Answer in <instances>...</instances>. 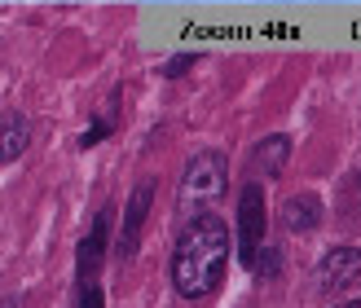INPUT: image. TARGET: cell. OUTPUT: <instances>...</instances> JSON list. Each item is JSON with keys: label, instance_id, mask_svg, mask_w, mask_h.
<instances>
[{"label": "cell", "instance_id": "6da1fadb", "mask_svg": "<svg viewBox=\"0 0 361 308\" xmlns=\"http://www.w3.org/2000/svg\"><path fill=\"white\" fill-rule=\"evenodd\" d=\"M229 264V225L221 216H194L172 251V286L185 300L212 295Z\"/></svg>", "mask_w": 361, "mask_h": 308}, {"label": "cell", "instance_id": "7a4b0ae2", "mask_svg": "<svg viewBox=\"0 0 361 308\" xmlns=\"http://www.w3.org/2000/svg\"><path fill=\"white\" fill-rule=\"evenodd\" d=\"M225 180H229V159L221 150H203L185 163V176H180V194H176V211L180 216H194L203 211L207 203L225 194Z\"/></svg>", "mask_w": 361, "mask_h": 308}, {"label": "cell", "instance_id": "3957f363", "mask_svg": "<svg viewBox=\"0 0 361 308\" xmlns=\"http://www.w3.org/2000/svg\"><path fill=\"white\" fill-rule=\"evenodd\" d=\"M357 278H361V251H357V247H335V251H326V256L317 260V269H313V286H317L322 295L348 291Z\"/></svg>", "mask_w": 361, "mask_h": 308}, {"label": "cell", "instance_id": "277c9868", "mask_svg": "<svg viewBox=\"0 0 361 308\" xmlns=\"http://www.w3.org/2000/svg\"><path fill=\"white\" fill-rule=\"evenodd\" d=\"M260 242H264V190L247 185L238 198V251L247 264H256Z\"/></svg>", "mask_w": 361, "mask_h": 308}, {"label": "cell", "instance_id": "5b68a950", "mask_svg": "<svg viewBox=\"0 0 361 308\" xmlns=\"http://www.w3.org/2000/svg\"><path fill=\"white\" fill-rule=\"evenodd\" d=\"M154 203V180H141L128 198V211H123V229H119V260H133L141 247V229H146V216Z\"/></svg>", "mask_w": 361, "mask_h": 308}, {"label": "cell", "instance_id": "8992f818", "mask_svg": "<svg viewBox=\"0 0 361 308\" xmlns=\"http://www.w3.org/2000/svg\"><path fill=\"white\" fill-rule=\"evenodd\" d=\"M106 238H111V211H97L88 238L75 251V260H80V286H102L97 282V269H102V256H106Z\"/></svg>", "mask_w": 361, "mask_h": 308}, {"label": "cell", "instance_id": "52a82bcc", "mask_svg": "<svg viewBox=\"0 0 361 308\" xmlns=\"http://www.w3.org/2000/svg\"><path fill=\"white\" fill-rule=\"evenodd\" d=\"M282 225L291 229V233H309V229H317L322 225V203L313 194H291L282 203Z\"/></svg>", "mask_w": 361, "mask_h": 308}, {"label": "cell", "instance_id": "ba28073f", "mask_svg": "<svg viewBox=\"0 0 361 308\" xmlns=\"http://www.w3.org/2000/svg\"><path fill=\"white\" fill-rule=\"evenodd\" d=\"M31 146V123L23 115H5L0 119V163H13L18 154H27Z\"/></svg>", "mask_w": 361, "mask_h": 308}, {"label": "cell", "instance_id": "9c48e42d", "mask_svg": "<svg viewBox=\"0 0 361 308\" xmlns=\"http://www.w3.org/2000/svg\"><path fill=\"white\" fill-rule=\"evenodd\" d=\"M251 154H256V172H260V176H278V172L286 168L291 141H286L282 133H278V137H264V141H260V146L251 150Z\"/></svg>", "mask_w": 361, "mask_h": 308}, {"label": "cell", "instance_id": "30bf717a", "mask_svg": "<svg viewBox=\"0 0 361 308\" xmlns=\"http://www.w3.org/2000/svg\"><path fill=\"white\" fill-rule=\"evenodd\" d=\"M194 62H198V58H194V53H180V58H172V62L164 66V75H168V80H176V75H185V70H190Z\"/></svg>", "mask_w": 361, "mask_h": 308}, {"label": "cell", "instance_id": "8fae6325", "mask_svg": "<svg viewBox=\"0 0 361 308\" xmlns=\"http://www.w3.org/2000/svg\"><path fill=\"white\" fill-rule=\"evenodd\" d=\"M106 133H111V119H97V123H93V128H88V133L80 137V146H84V150H88V146H97V141H102Z\"/></svg>", "mask_w": 361, "mask_h": 308}, {"label": "cell", "instance_id": "7c38bea8", "mask_svg": "<svg viewBox=\"0 0 361 308\" xmlns=\"http://www.w3.org/2000/svg\"><path fill=\"white\" fill-rule=\"evenodd\" d=\"M278 260H282L278 251H264V264H256V269H264V273H278Z\"/></svg>", "mask_w": 361, "mask_h": 308}, {"label": "cell", "instance_id": "4fadbf2b", "mask_svg": "<svg viewBox=\"0 0 361 308\" xmlns=\"http://www.w3.org/2000/svg\"><path fill=\"white\" fill-rule=\"evenodd\" d=\"M335 308H361V300H348V304H335Z\"/></svg>", "mask_w": 361, "mask_h": 308}, {"label": "cell", "instance_id": "5bb4252c", "mask_svg": "<svg viewBox=\"0 0 361 308\" xmlns=\"http://www.w3.org/2000/svg\"><path fill=\"white\" fill-rule=\"evenodd\" d=\"M0 308H13V304H0Z\"/></svg>", "mask_w": 361, "mask_h": 308}]
</instances>
